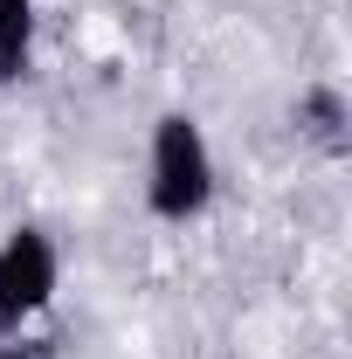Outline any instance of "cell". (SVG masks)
<instances>
[{"label":"cell","mask_w":352,"mask_h":359,"mask_svg":"<svg viewBox=\"0 0 352 359\" xmlns=\"http://www.w3.org/2000/svg\"><path fill=\"white\" fill-rule=\"evenodd\" d=\"M145 208L159 222H201L215 208V152L201 118L166 111L152 125V159H145Z\"/></svg>","instance_id":"obj_1"},{"label":"cell","mask_w":352,"mask_h":359,"mask_svg":"<svg viewBox=\"0 0 352 359\" xmlns=\"http://www.w3.org/2000/svg\"><path fill=\"white\" fill-rule=\"evenodd\" d=\"M55 276H62V263L42 228H14L0 242V339H21V325L48 311Z\"/></svg>","instance_id":"obj_2"},{"label":"cell","mask_w":352,"mask_h":359,"mask_svg":"<svg viewBox=\"0 0 352 359\" xmlns=\"http://www.w3.org/2000/svg\"><path fill=\"white\" fill-rule=\"evenodd\" d=\"M290 125H297V138H304L311 152H325V159H346V152H352V104H346V90H339V83L297 90Z\"/></svg>","instance_id":"obj_3"},{"label":"cell","mask_w":352,"mask_h":359,"mask_svg":"<svg viewBox=\"0 0 352 359\" xmlns=\"http://www.w3.org/2000/svg\"><path fill=\"white\" fill-rule=\"evenodd\" d=\"M35 62V0H0V90L21 83Z\"/></svg>","instance_id":"obj_4"},{"label":"cell","mask_w":352,"mask_h":359,"mask_svg":"<svg viewBox=\"0 0 352 359\" xmlns=\"http://www.w3.org/2000/svg\"><path fill=\"white\" fill-rule=\"evenodd\" d=\"M0 359H35V353H28V346H0Z\"/></svg>","instance_id":"obj_5"}]
</instances>
